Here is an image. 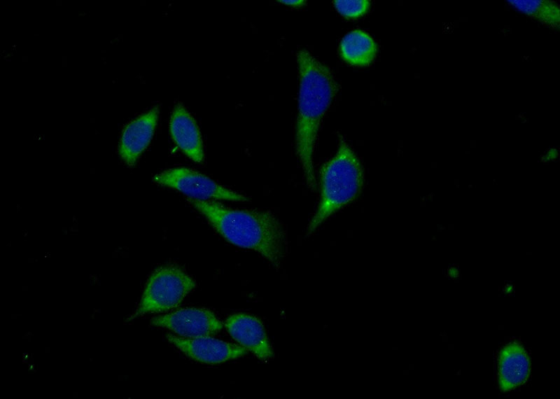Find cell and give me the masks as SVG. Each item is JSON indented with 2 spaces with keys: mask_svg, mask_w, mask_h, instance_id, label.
Masks as SVG:
<instances>
[{
  "mask_svg": "<svg viewBox=\"0 0 560 399\" xmlns=\"http://www.w3.org/2000/svg\"><path fill=\"white\" fill-rule=\"evenodd\" d=\"M448 274L449 276L454 277L458 274V270L456 267H450L448 269Z\"/></svg>",
  "mask_w": 560,
  "mask_h": 399,
  "instance_id": "ac0fdd59",
  "label": "cell"
},
{
  "mask_svg": "<svg viewBox=\"0 0 560 399\" xmlns=\"http://www.w3.org/2000/svg\"><path fill=\"white\" fill-rule=\"evenodd\" d=\"M152 326L167 328L177 336L194 338L211 336L219 332L223 323L209 309L203 307H187L172 313L153 317Z\"/></svg>",
  "mask_w": 560,
  "mask_h": 399,
  "instance_id": "8992f818",
  "label": "cell"
},
{
  "mask_svg": "<svg viewBox=\"0 0 560 399\" xmlns=\"http://www.w3.org/2000/svg\"><path fill=\"white\" fill-rule=\"evenodd\" d=\"M543 1L540 0H509L507 4L514 10L529 16H536Z\"/></svg>",
  "mask_w": 560,
  "mask_h": 399,
  "instance_id": "9a60e30c",
  "label": "cell"
},
{
  "mask_svg": "<svg viewBox=\"0 0 560 399\" xmlns=\"http://www.w3.org/2000/svg\"><path fill=\"white\" fill-rule=\"evenodd\" d=\"M333 4L337 11L346 19L362 17L370 7V2L368 0H335Z\"/></svg>",
  "mask_w": 560,
  "mask_h": 399,
  "instance_id": "4fadbf2b",
  "label": "cell"
},
{
  "mask_svg": "<svg viewBox=\"0 0 560 399\" xmlns=\"http://www.w3.org/2000/svg\"><path fill=\"white\" fill-rule=\"evenodd\" d=\"M169 131L178 148L192 160L202 162L204 150L199 127L190 113L180 103L174 108Z\"/></svg>",
  "mask_w": 560,
  "mask_h": 399,
  "instance_id": "30bf717a",
  "label": "cell"
},
{
  "mask_svg": "<svg viewBox=\"0 0 560 399\" xmlns=\"http://www.w3.org/2000/svg\"><path fill=\"white\" fill-rule=\"evenodd\" d=\"M187 202L227 241L256 251L275 268L281 267L287 237L281 222L271 211L235 209L215 200L188 197Z\"/></svg>",
  "mask_w": 560,
  "mask_h": 399,
  "instance_id": "6da1fadb",
  "label": "cell"
},
{
  "mask_svg": "<svg viewBox=\"0 0 560 399\" xmlns=\"http://www.w3.org/2000/svg\"><path fill=\"white\" fill-rule=\"evenodd\" d=\"M338 136L336 154L321 170L320 200L308 225L307 236L312 234L333 214L354 201L363 188V167L344 137L340 134Z\"/></svg>",
  "mask_w": 560,
  "mask_h": 399,
  "instance_id": "3957f363",
  "label": "cell"
},
{
  "mask_svg": "<svg viewBox=\"0 0 560 399\" xmlns=\"http://www.w3.org/2000/svg\"><path fill=\"white\" fill-rule=\"evenodd\" d=\"M530 372L528 357L519 344L503 347L498 357V384L503 391L512 390L527 379Z\"/></svg>",
  "mask_w": 560,
  "mask_h": 399,
  "instance_id": "8fae6325",
  "label": "cell"
},
{
  "mask_svg": "<svg viewBox=\"0 0 560 399\" xmlns=\"http://www.w3.org/2000/svg\"><path fill=\"white\" fill-rule=\"evenodd\" d=\"M153 180L160 185L183 192L188 197L200 200H248L246 196L228 189L208 176L189 168L170 169L155 175Z\"/></svg>",
  "mask_w": 560,
  "mask_h": 399,
  "instance_id": "5b68a950",
  "label": "cell"
},
{
  "mask_svg": "<svg viewBox=\"0 0 560 399\" xmlns=\"http://www.w3.org/2000/svg\"><path fill=\"white\" fill-rule=\"evenodd\" d=\"M377 44L365 31L354 30L345 35L340 45V54L346 63L356 66H368L374 60Z\"/></svg>",
  "mask_w": 560,
  "mask_h": 399,
  "instance_id": "7c38bea8",
  "label": "cell"
},
{
  "mask_svg": "<svg viewBox=\"0 0 560 399\" xmlns=\"http://www.w3.org/2000/svg\"><path fill=\"white\" fill-rule=\"evenodd\" d=\"M559 157V150L558 148L555 147H551L547 149V150L542 154L540 157V162H549L550 161H555L558 160Z\"/></svg>",
  "mask_w": 560,
  "mask_h": 399,
  "instance_id": "2e32d148",
  "label": "cell"
},
{
  "mask_svg": "<svg viewBox=\"0 0 560 399\" xmlns=\"http://www.w3.org/2000/svg\"><path fill=\"white\" fill-rule=\"evenodd\" d=\"M167 340L190 358L202 363L217 364L244 356L247 350L241 345L211 336L194 338L168 334Z\"/></svg>",
  "mask_w": 560,
  "mask_h": 399,
  "instance_id": "52a82bcc",
  "label": "cell"
},
{
  "mask_svg": "<svg viewBox=\"0 0 560 399\" xmlns=\"http://www.w3.org/2000/svg\"><path fill=\"white\" fill-rule=\"evenodd\" d=\"M536 17L549 27L558 26L560 18L559 8L553 2L542 1Z\"/></svg>",
  "mask_w": 560,
  "mask_h": 399,
  "instance_id": "5bb4252c",
  "label": "cell"
},
{
  "mask_svg": "<svg viewBox=\"0 0 560 399\" xmlns=\"http://www.w3.org/2000/svg\"><path fill=\"white\" fill-rule=\"evenodd\" d=\"M300 90L295 148L308 188L316 189L313 156L323 118L339 90L330 68L305 49L296 54Z\"/></svg>",
  "mask_w": 560,
  "mask_h": 399,
  "instance_id": "7a4b0ae2",
  "label": "cell"
},
{
  "mask_svg": "<svg viewBox=\"0 0 560 399\" xmlns=\"http://www.w3.org/2000/svg\"><path fill=\"white\" fill-rule=\"evenodd\" d=\"M225 328L230 336L260 360L267 362L273 356V350L260 320L251 314L237 313L225 321Z\"/></svg>",
  "mask_w": 560,
  "mask_h": 399,
  "instance_id": "ba28073f",
  "label": "cell"
},
{
  "mask_svg": "<svg viewBox=\"0 0 560 399\" xmlns=\"http://www.w3.org/2000/svg\"><path fill=\"white\" fill-rule=\"evenodd\" d=\"M279 3L283 4L290 6H301L304 5L306 1H300V0H280L278 1Z\"/></svg>",
  "mask_w": 560,
  "mask_h": 399,
  "instance_id": "e0dca14e",
  "label": "cell"
},
{
  "mask_svg": "<svg viewBox=\"0 0 560 399\" xmlns=\"http://www.w3.org/2000/svg\"><path fill=\"white\" fill-rule=\"evenodd\" d=\"M158 115L159 108L154 106L129 122L122 130L118 153L128 165H134L149 145L157 125Z\"/></svg>",
  "mask_w": 560,
  "mask_h": 399,
  "instance_id": "9c48e42d",
  "label": "cell"
},
{
  "mask_svg": "<svg viewBox=\"0 0 560 399\" xmlns=\"http://www.w3.org/2000/svg\"><path fill=\"white\" fill-rule=\"evenodd\" d=\"M195 286L192 277L176 265L158 268L148 279L138 307L127 321L178 307Z\"/></svg>",
  "mask_w": 560,
  "mask_h": 399,
  "instance_id": "277c9868",
  "label": "cell"
}]
</instances>
